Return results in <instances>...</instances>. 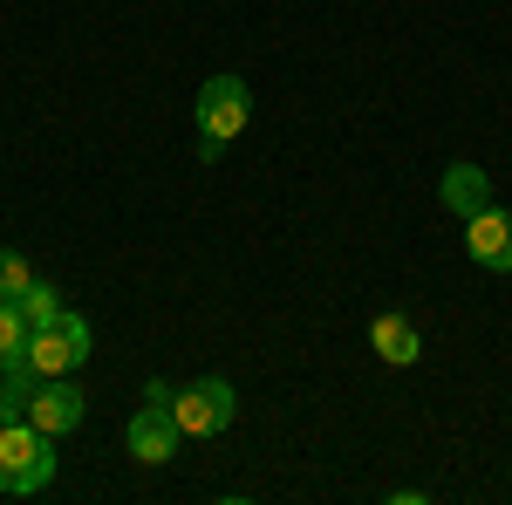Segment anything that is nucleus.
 <instances>
[{
	"label": "nucleus",
	"mask_w": 512,
	"mask_h": 505,
	"mask_svg": "<svg viewBox=\"0 0 512 505\" xmlns=\"http://www.w3.org/2000/svg\"><path fill=\"white\" fill-rule=\"evenodd\" d=\"M55 485V437L41 424H0V492L35 499Z\"/></svg>",
	"instance_id": "f257e3e1"
},
{
	"label": "nucleus",
	"mask_w": 512,
	"mask_h": 505,
	"mask_svg": "<svg viewBox=\"0 0 512 505\" xmlns=\"http://www.w3.org/2000/svg\"><path fill=\"white\" fill-rule=\"evenodd\" d=\"M171 417L185 437H219V430H233L239 417V389L226 376H198V383L171 389Z\"/></svg>",
	"instance_id": "f03ea898"
},
{
	"label": "nucleus",
	"mask_w": 512,
	"mask_h": 505,
	"mask_svg": "<svg viewBox=\"0 0 512 505\" xmlns=\"http://www.w3.org/2000/svg\"><path fill=\"white\" fill-rule=\"evenodd\" d=\"M28 362H35L41 376H76L82 362H89V321L62 308L48 328H35V335H28Z\"/></svg>",
	"instance_id": "7ed1b4c3"
},
{
	"label": "nucleus",
	"mask_w": 512,
	"mask_h": 505,
	"mask_svg": "<svg viewBox=\"0 0 512 505\" xmlns=\"http://www.w3.org/2000/svg\"><path fill=\"white\" fill-rule=\"evenodd\" d=\"M192 117L205 137H219V144H233L239 130H246V117H253V89H246V76H212L205 89H198Z\"/></svg>",
	"instance_id": "20e7f679"
},
{
	"label": "nucleus",
	"mask_w": 512,
	"mask_h": 505,
	"mask_svg": "<svg viewBox=\"0 0 512 505\" xmlns=\"http://www.w3.org/2000/svg\"><path fill=\"white\" fill-rule=\"evenodd\" d=\"M123 444H130L137 465H171L178 444H185V430H178V417H171V403H144V410L130 417V430H123Z\"/></svg>",
	"instance_id": "39448f33"
},
{
	"label": "nucleus",
	"mask_w": 512,
	"mask_h": 505,
	"mask_svg": "<svg viewBox=\"0 0 512 505\" xmlns=\"http://www.w3.org/2000/svg\"><path fill=\"white\" fill-rule=\"evenodd\" d=\"M465 253H472L485 273H512V212L485 205L478 219H465Z\"/></svg>",
	"instance_id": "423d86ee"
},
{
	"label": "nucleus",
	"mask_w": 512,
	"mask_h": 505,
	"mask_svg": "<svg viewBox=\"0 0 512 505\" xmlns=\"http://www.w3.org/2000/svg\"><path fill=\"white\" fill-rule=\"evenodd\" d=\"M82 389L69 383V376H41V389H35V403H28V424H41L48 437H69V430L82 424Z\"/></svg>",
	"instance_id": "0eeeda50"
},
{
	"label": "nucleus",
	"mask_w": 512,
	"mask_h": 505,
	"mask_svg": "<svg viewBox=\"0 0 512 505\" xmlns=\"http://www.w3.org/2000/svg\"><path fill=\"white\" fill-rule=\"evenodd\" d=\"M369 349L383 355V362H390V369H410V362H417V355H424V335H417V321H410V314H376V321H369Z\"/></svg>",
	"instance_id": "6e6552de"
},
{
	"label": "nucleus",
	"mask_w": 512,
	"mask_h": 505,
	"mask_svg": "<svg viewBox=\"0 0 512 505\" xmlns=\"http://www.w3.org/2000/svg\"><path fill=\"white\" fill-rule=\"evenodd\" d=\"M437 198H444V212H458V219H478V212L492 205V178H485L478 164H451V171L437 178Z\"/></svg>",
	"instance_id": "1a4fd4ad"
},
{
	"label": "nucleus",
	"mask_w": 512,
	"mask_h": 505,
	"mask_svg": "<svg viewBox=\"0 0 512 505\" xmlns=\"http://www.w3.org/2000/svg\"><path fill=\"white\" fill-rule=\"evenodd\" d=\"M35 389H41V369H35V362L7 369V376H0V424H28V403H35Z\"/></svg>",
	"instance_id": "9d476101"
},
{
	"label": "nucleus",
	"mask_w": 512,
	"mask_h": 505,
	"mask_svg": "<svg viewBox=\"0 0 512 505\" xmlns=\"http://www.w3.org/2000/svg\"><path fill=\"white\" fill-rule=\"evenodd\" d=\"M28 335H35V328L21 321V308H14V301H0V376L28 362Z\"/></svg>",
	"instance_id": "9b49d317"
},
{
	"label": "nucleus",
	"mask_w": 512,
	"mask_h": 505,
	"mask_svg": "<svg viewBox=\"0 0 512 505\" xmlns=\"http://www.w3.org/2000/svg\"><path fill=\"white\" fill-rule=\"evenodd\" d=\"M14 308H21V321H28V328H48V321H55V314H62V294H55V287H48V280H28V287H21V301H14Z\"/></svg>",
	"instance_id": "f8f14e48"
},
{
	"label": "nucleus",
	"mask_w": 512,
	"mask_h": 505,
	"mask_svg": "<svg viewBox=\"0 0 512 505\" xmlns=\"http://www.w3.org/2000/svg\"><path fill=\"white\" fill-rule=\"evenodd\" d=\"M35 280V267L21 253H0V301H21V287Z\"/></svg>",
	"instance_id": "ddd939ff"
}]
</instances>
